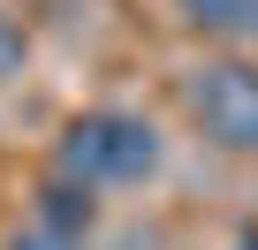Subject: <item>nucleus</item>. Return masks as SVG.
Instances as JSON below:
<instances>
[{"instance_id":"f257e3e1","label":"nucleus","mask_w":258,"mask_h":250,"mask_svg":"<svg viewBox=\"0 0 258 250\" xmlns=\"http://www.w3.org/2000/svg\"><path fill=\"white\" fill-rule=\"evenodd\" d=\"M160 175V129L129 106H84L53 137V182L99 197V190H137Z\"/></svg>"},{"instance_id":"f03ea898","label":"nucleus","mask_w":258,"mask_h":250,"mask_svg":"<svg viewBox=\"0 0 258 250\" xmlns=\"http://www.w3.org/2000/svg\"><path fill=\"white\" fill-rule=\"evenodd\" d=\"M182 114L190 129L235 159L258 152V61H205L182 76Z\"/></svg>"},{"instance_id":"7ed1b4c3","label":"nucleus","mask_w":258,"mask_h":250,"mask_svg":"<svg viewBox=\"0 0 258 250\" xmlns=\"http://www.w3.org/2000/svg\"><path fill=\"white\" fill-rule=\"evenodd\" d=\"M84 235H91V197L69 182H46L31 220L8 235V250H84Z\"/></svg>"},{"instance_id":"20e7f679","label":"nucleus","mask_w":258,"mask_h":250,"mask_svg":"<svg viewBox=\"0 0 258 250\" xmlns=\"http://www.w3.org/2000/svg\"><path fill=\"white\" fill-rule=\"evenodd\" d=\"M175 16L213 46H258V0H175Z\"/></svg>"},{"instance_id":"39448f33","label":"nucleus","mask_w":258,"mask_h":250,"mask_svg":"<svg viewBox=\"0 0 258 250\" xmlns=\"http://www.w3.org/2000/svg\"><path fill=\"white\" fill-rule=\"evenodd\" d=\"M23 53H31V46H23V23H16V16H0V76H16Z\"/></svg>"},{"instance_id":"423d86ee","label":"nucleus","mask_w":258,"mask_h":250,"mask_svg":"<svg viewBox=\"0 0 258 250\" xmlns=\"http://www.w3.org/2000/svg\"><path fill=\"white\" fill-rule=\"evenodd\" d=\"M235 250H258V227H250V235H243V242H235Z\"/></svg>"}]
</instances>
